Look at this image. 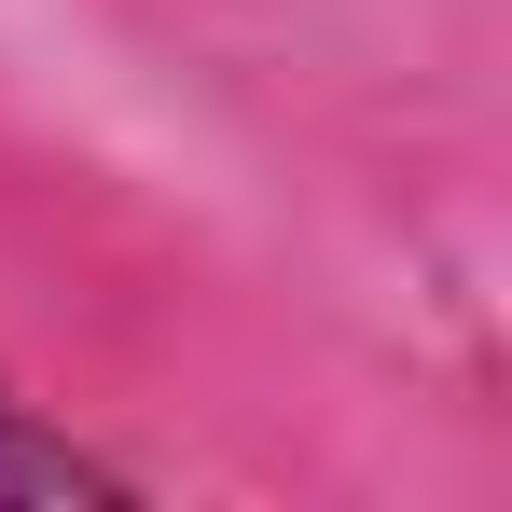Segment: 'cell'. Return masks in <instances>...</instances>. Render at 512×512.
<instances>
[{
	"label": "cell",
	"mask_w": 512,
	"mask_h": 512,
	"mask_svg": "<svg viewBox=\"0 0 512 512\" xmlns=\"http://www.w3.org/2000/svg\"><path fill=\"white\" fill-rule=\"evenodd\" d=\"M0 499H125V471H97L84 443H28L0 402Z\"/></svg>",
	"instance_id": "cell-1"
}]
</instances>
